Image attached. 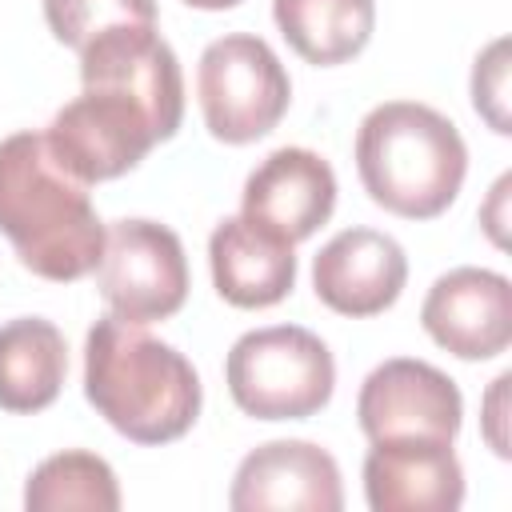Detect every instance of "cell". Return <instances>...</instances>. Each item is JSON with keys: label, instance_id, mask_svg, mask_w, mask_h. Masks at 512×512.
Instances as JSON below:
<instances>
[{"label": "cell", "instance_id": "cell-1", "mask_svg": "<svg viewBox=\"0 0 512 512\" xmlns=\"http://www.w3.org/2000/svg\"><path fill=\"white\" fill-rule=\"evenodd\" d=\"M84 92L68 100L44 140L84 184L132 172L184 120L180 60L156 28H116L80 48Z\"/></svg>", "mask_w": 512, "mask_h": 512}, {"label": "cell", "instance_id": "cell-2", "mask_svg": "<svg viewBox=\"0 0 512 512\" xmlns=\"http://www.w3.org/2000/svg\"><path fill=\"white\" fill-rule=\"evenodd\" d=\"M0 232L32 276L56 284L84 280L104 256L108 228L92 208L88 184L52 156L44 132L0 140Z\"/></svg>", "mask_w": 512, "mask_h": 512}, {"label": "cell", "instance_id": "cell-3", "mask_svg": "<svg viewBox=\"0 0 512 512\" xmlns=\"http://www.w3.org/2000/svg\"><path fill=\"white\" fill-rule=\"evenodd\" d=\"M84 396L120 436L168 444L196 424L204 388L184 352L108 312L84 340Z\"/></svg>", "mask_w": 512, "mask_h": 512}, {"label": "cell", "instance_id": "cell-4", "mask_svg": "<svg viewBox=\"0 0 512 512\" xmlns=\"http://www.w3.org/2000/svg\"><path fill=\"white\" fill-rule=\"evenodd\" d=\"M356 172L384 212L432 220L460 196L468 148L444 112L416 100H388L356 128Z\"/></svg>", "mask_w": 512, "mask_h": 512}, {"label": "cell", "instance_id": "cell-5", "mask_svg": "<svg viewBox=\"0 0 512 512\" xmlns=\"http://www.w3.org/2000/svg\"><path fill=\"white\" fill-rule=\"evenodd\" d=\"M224 380L236 408L256 420H308L332 400L336 360L316 332L268 324L232 344Z\"/></svg>", "mask_w": 512, "mask_h": 512}, {"label": "cell", "instance_id": "cell-6", "mask_svg": "<svg viewBox=\"0 0 512 512\" xmlns=\"http://www.w3.org/2000/svg\"><path fill=\"white\" fill-rule=\"evenodd\" d=\"M196 96L204 124L224 144L268 136L292 100V80L280 56L252 32H228L200 52Z\"/></svg>", "mask_w": 512, "mask_h": 512}, {"label": "cell", "instance_id": "cell-7", "mask_svg": "<svg viewBox=\"0 0 512 512\" xmlns=\"http://www.w3.org/2000/svg\"><path fill=\"white\" fill-rule=\"evenodd\" d=\"M96 280H100V296L112 316L128 324L168 320L172 312H180L188 296L184 244L168 224L124 216L108 224Z\"/></svg>", "mask_w": 512, "mask_h": 512}, {"label": "cell", "instance_id": "cell-8", "mask_svg": "<svg viewBox=\"0 0 512 512\" xmlns=\"http://www.w3.org/2000/svg\"><path fill=\"white\" fill-rule=\"evenodd\" d=\"M356 420L368 440H456L464 396L456 380L436 364L396 356L364 376Z\"/></svg>", "mask_w": 512, "mask_h": 512}, {"label": "cell", "instance_id": "cell-9", "mask_svg": "<svg viewBox=\"0 0 512 512\" xmlns=\"http://www.w3.org/2000/svg\"><path fill=\"white\" fill-rule=\"evenodd\" d=\"M420 324L452 356L492 360L512 344V284L492 268H452L428 288Z\"/></svg>", "mask_w": 512, "mask_h": 512}, {"label": "cell", "instance_id": "cell-10", "mask_svg": "<svg viewBox=\"0 0 512 512\" xmlns=\"http://www.w3.org/2000/svg\"><path fill=\"white\" fill-rule=\"evenodd\" d=\"M228 504L232 512H340V464L312 440H268L240 460Z\"/></svg>", "mask_w": 512, "mask_h": 512}, {"label": "cell", "instance_id": "cell-11", "mask_svg": "<svg viewBox=\"0 0 512 512\" xmlns=\"http://www.w3.org/2000/svg\"><path fill=\"white\" fill-rule=\"evenodd\" d=\"M336 208V172L312 148H276L244 180L240 212L288 244L308 240Z\"/></svg>", "mask_w": 512, "mask_h": 512}, {"label": "cell", "instance_id": "cell-12", "mask_svg": "<svg viewBox=\"0 0 512 512\" xmlns=\"http://www.w3.org/2000/svg\"><path fill=\"white\" fill-rule=\"evenodd\" d=\"M408 280L404 248L376 228L336 232L312 260L316 300L340 316H376L392 308Z\"/></svg>", "mask_w": 512, "mask_h": 512}, {"label": "cell", "instance_id": "cell-13", "mask_svg": "<svg viewBox=\"0 0 512 512\" xmlns=\"http://www.w3.org/2000/svg\"><path fill=\"white\" fill-rule=\"evenodd\" d=\"M364 496L372 512H456L464 504V468L452 440H372Z\"/></svg>", "mask_w": 512, "mask_h": 512}, {"label": "cell", "instance_id": "cell-14", "mask_svg": "<svg viewBox=\"0 0 512 512\" xmlns=\"http://www.w3.org/2000/svg\"><path fill=\"white\" fill-rule=\"evenodd\" d=\"M296 244L256 220L224 216L208 236L212 284L232 308H272L296 284Z\"/></svg>", "mask_w": 512, "mask_h": 512}, {"label": "cell", "instance_id": "cell-15", "mask_svg": "<svg viewBox=\"0 0 512 512\" xmlns=\"http://www.w3.org/2000/svg\"><path fill=\"white\" fill-rule=\"evenodd\" d=\"M68 372L64 332L44 316H16L0 328V408L40 412L48 408Z\"/></svg>", "mask_w": 512, "mask_h": 512}, {"label": "cell", "instance_id": "cell-16", "mask_svg": "<svg viewBox=\"0 0 512 512\" xmlns=\"http://www.w3.org/2000/svg\"><path fill=\"white\" fill-rule=\"evenodd\" d=\"M272 20L292 52L332 68L364 52L376 28L372 0H272Z\"/></svg>", "mask_w": 512, "mask_h": 512}, {"label": "cell", "instance_id": "cell-17", "mask_svg": "<svg viewBox=\"0 0 512 512\" xmlns=\"http://www.w3.org/2000/svg\"><path fill=\"white\" fill-rule=\"evenodd\" d=\"M24 508L28 512H116L120 508V484L104 456L68 448L48 460H40L24 484Z\"/></svg>", "mask_w": 512, "mask_h": 512}, {"label": "cell", "instance_id": "cell-18", "mask_svg": "<svg viewBox=\"0 0 512 512\" xmlns=\"http://www.w3.org/2000/svg\"><path fill=\"white\" fill-rule=\"evenodd\" d=\"M52 36L68 48H88L116 28H156V0H44Z\"/></svg>", "mask_w": 512, "mask_h": 512}, {"label": "cell", "instance_id": "cell-19", "mask_svg": "<svg viewBox=\"0 0 512 512\" xmlns=\"http://www.w3.org/2000/svg\"><path fill=\"white\" fill-rule=\"evenodd\" d=\"M504 52H508V40H492L480 56H476V68H472V104L476 112L500 132L508 136V64H504Z\"/></svg>", "mask_w": 512, "mask_h": 512}, {"label": "cell", "instance_id": "cell-20", "mask_svg": "<svg viewBox=\"0 0 512 512\" xmlns=\"http://www.w3.org/2000/svg\"><path fill=\"white\" fill-rule=\"evenodd\" d=\"M508 384H512V372H500L484 396V436L492 444L496 456L508 460V436H504V400H508Z\"/></svg>", "mask_w": 512, "mask_h": 512}, {"label": "cell", "instance_id": "cell-21", "mask_svg": "<svg viewBox=\"0 0 512 512\" xmlns=\"http://www.w3.org/2000/svg\"><path fill=\"white\" fill-rule=\"evenodd\" d=\"M188 8H204V12H220V8H236L240 0H184Z\"/></svg>", "mask_w": 512, "mask_h": 512}]
</instances>
